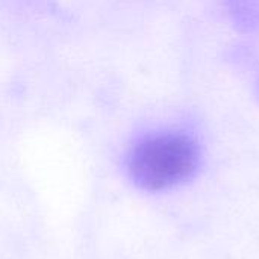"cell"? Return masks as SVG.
Listing matches in <instances>:
<instances>
[{"label":"cell","mask_w":259,"mask_h":259,"mask_svg":"<svg viewBox=\"0 0 259 259\" xmlns=\"http://www.w3.org/2000/svg\"><path fill=\"white\" fill-rule=\"evenodd\" d=\"M199 167V147L187 135L159 134L138 143L129 155L127 171L146 191H164L187 182Z\"/></svg>","instance_id":"6da1fadb"}]
</instances>
